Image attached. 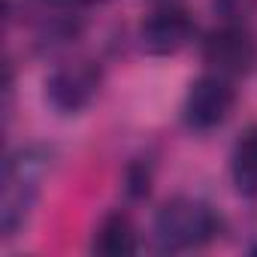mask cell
Here are the masks:
<instances>
[{
    "label": "cell",
    "mask_w": 257,
    "mask_h": 257,
    "mask_svg": "<svg viewBox=\"0 0 257 257\" xmlns=\"http://www.w3.org/2000/svg\"><path fill=\"white\" fill-rule=\"evenodd\" d=\"M221 233L218 212L197 197H173L155 215V245L161 251H191L203 248Z\"/></svg>",
    "instance_id": "6da1fadb"
},
{
    "label": "cell",
    "mask_w": 257,
    "mask_h": 257,
    "mask_svg": "<svg viewBox=\"0 0 257 257\" xmlns=\"http://www.w3.org/2000/svg\"><path fill=\"white\" fill-rule=\"evenodd\" d=\"M46 170H49V155L40 149H22L7 161L4 194H0V230H4V236H16L19 227H25L37 203Z\"/></svg>",
    "instance_id": "7a4b0ae2"
},
{
    "label": "cell",
    "mask_w": 257,
    "mask_h": 257,
    "mask_svg": "<svg viewBox=\"0 0 257 257\" xmlns=\"http://www.w3.org/2000/svg\"><path fill=\"white\" fill-rule=\"evenodd\" d=\"M203 61L224 79H239L257 67V40L242 25H224L203 40Z\"/></svg>",
    "instance_id": "3957f363"
},
{
    "label": "cell",
    "mask_w": 257,
    "mask_h": 257,
    "mask_svg": "<svg viewBox=\"0 0 257 257\" xmlns=\"http://www.w3.org/2000/svg\"><path fill=\"white\" fill-rule=\"evenodd\" d=\"M236 106V91L230 85V79L209 73L200 76L197 82H191L185 103H182V118L191 131H215L218 124H224L230 118Z\"/></svg>",
    "instance_id": "277c9868"
},
{
    "label": "cell",
    "mask_w": 257,
    "mask_h": 257,
    "mask_svg": "<svg viewBox=\"0 0 257 257\" xmlns=\"http://www.w3.org/2000/svg\"><path fill=\"white\" fill-rule=\"evenodd\" d=\"M100 91V67L94 61H67L46 79V100L64 115H76L91 106Z\"/></svg>",
    "instance_id": "5b68a950"
},
{
    "label": "cell",
    "mask_w": 257,
    "mask_h": 257,
    "mask_svg": "<svg viewBox=\"0 0 257 257\" xmlns=\"http://www.w3.org/2000/svg\"><path fill=\"white\" fill-rule=\"evenodd\" d=\"M197 34V25L191 19V13L173 0H164L158 4L140 25V46L149 55H176L182 52Z\"/></svg>",
    "instance_id": "8992f818"
},
{
    "label": "cell",
    "mask_w": 257,
    "mask_h": 257,
    "mask_svg": "<svg viewBox=\"0 0 257 257\" xmlns=\"http://www.w3.org/2000/svg\"><path fill=\"white\" fill-rule=\"evenodd\" d=\"M91 248L97 254H106V257H121V254H134L140 248L137 242V227H134V218L127 212H109L97 230H94V242Z\"/></svg>",
    "instance_id": "52a82bcc"
},
{
    "label": "cell",
    "mask_w": 257,
    "mask_h": 257,
    "mask_svg": "<svg viewBox=\"0 0 257 257\" xmlns=\"http://www.w3.org/2000/svg\"><path fill=\"white\" fill-rule=\"evenodd\" d=\"M233 179L242 194H257V124L233 146Z\"/></svg>",
    "instance_id": "ba28073f"
},
{
    "label": "cell",
    "mask_w": 257,
    "mask_h": 257,
    "mask_svg": "<svg viewBox=\"0 0 257 257\" xmlns=\"http://www.w3.org/2000/svg\"><path fill=\"white\" fill-rule=\"evenodd\" d=\"M55 4H94V0H55Z\"/></svg>",
    "instance_id": "9c48e42d"
},
{
    "label": "cell",
    "mask_w": 257,
    "mask_h": 257,
    "mask_svg": "<svg viewBox=\"0 0 257 257\" xmlns=\"http://www.w3.org/2000/svg\"><path fill=\"white\" fill-rule=\"evenodd\" d=\"M161 4H164V0H161Z\"/></svg>",
    "instance_id": "30bf717a"
}]
</instances>
